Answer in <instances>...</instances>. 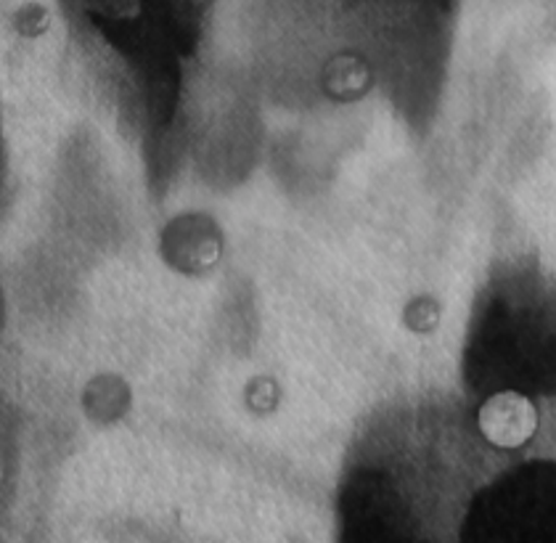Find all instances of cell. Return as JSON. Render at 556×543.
Instances as JSON below:
<instances>
[{"label":"cell","instance_id":"6da1fadb","mask_svg":"<svg viewBox=\"0 0 556 543\" xmlns=\"http://www.w3.org/2000/svg\"><path fill=\"white\" fill-rule=\"evenodd\" d=\"M480 430L498 449H517L533 438L538 427V414L533 403L519 392H498V395L488 397L482 403L480 414Z\"/></svg>","mask_w":556,"mask_h":543}]
</instances>
